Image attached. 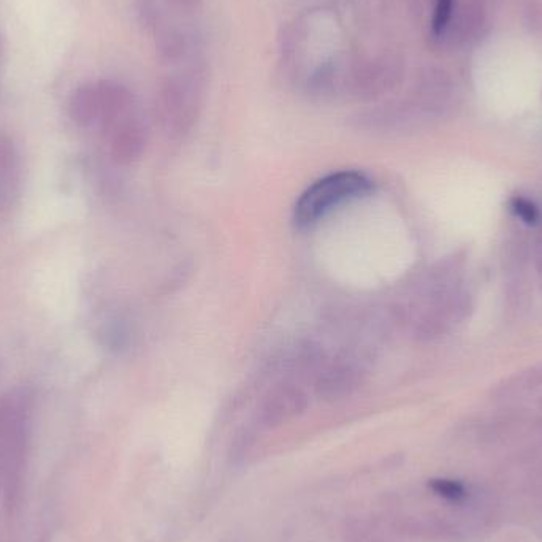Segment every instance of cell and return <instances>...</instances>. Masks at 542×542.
<instances>
[{
	"label": "cell",
	"instance_id": "1",
	"mask_svg": "<svg viewBox=\"0 0 542 542\" xmlns=\"http://www.w3.org/2000/svg\"><path fill=\"white\" fill-rule=\"evenodd\" d=\"M205 83L202 59L167 73L157 94V116L167 137H186L191 132L202 111Z\"/></svg>",
	"mask_w": 542,
	"mask_h": 542
},
{
	"label": "cell",
	"instance_id": "2",
	"mask_svg": "<svg viewBox=\"0 0 542 542\" xmlns=\"http://www.w3.org/2000/svg\"><path fill=\"white\" fill-rule=\"evenodd\" d=\"M31 430V401L10 394L0 403V482L10 506L20 498Z\"/></svg>",
	"mask_w": 542,
	"mask_h": 542
},
{
	"label": "cell",
	"instance_id": "3",
	"mask_svg": "<svg viewBox=\"0 0 542 542\" xmlns=\"http://www.w3.org/2000/svg\"><path fill=\"white\" fill-rule=\"evenodd\" d=\"M371 191V181L359 172H338L316 181L295 205V224L310 227L344 203Z\"/></svg>",
	"mask_w": 542,
	"mask_h": 542
},
{
	"label": "cell",
	"instance_id": "4",
	"mask_svg": "<svg viewBox=\"0 0 542 542\" xmlns=\"http://www.w3.org/2000/svg\"><path fill=\"white\" fill-rule=\"evenodd\" d=\"M138 16L151 35L157 56L164 64L178 67L200 58L195 35L175 23L156 0H138Z\"/></svg>",
	"mask_w": 542,
	"mask_h": 542
},
{
	"label": "cell",
	"instance_id": "5",
	"mask_svg": "<svg viewBox=\"0 0 542 542\" xmlns=\"http://www.w3.org/2000/svg\"><path fill=\"white\" fill-rule=\"evenodd\" d=\"M308 408V397L295 384H278L265 395L257 411L260 427L276 428L295 417L302 416Z\"/></svg>",
	"mask_w": 542,
	"mask_h": 542
},
{
	"label": "cell",
	"instance_id": "6",
	"mask_svg": "<svg viewBox=\"0 0 542 542\" xmlns=\"http://www.w3.org/2000/svg\"><path fill=\"white\" fill-rule=\"evenodd\" d=\"M363 370L360 360L351 355H338L325 362L317 373L316 392L325 400L348 397L362 382Z\"/></svg>",
	"mask_w": 542,
	"mask_h": 542
},
{
	"label": "cell",
	"instance_id": "7",
	"mask_svg": "<svg viewBox=\"0 0 542 542\" xmlns=\"http://www.w3.org/2000/svg\"><path fill=\"white\" fill-rule=\"evenodd\" d=\"M110 132L111 156L119 164H134L145 153L148 130L142 118L132 111L124 116Z\"/></svg>",
	"mask_w": 542,
	"mask_h": 542
},
{
	"label": "cell",
	"instance_id": "8",
	"mask_svg": "<svg viewBox=\"0 0 542 542\" xmlns=\"http://www.w3.org/2000/svg\"><path fill=\"white\" fill-rule=\"evenodd\" d=\"M542 390V363L527 370L519 371L516 375L503 379L492 390V400L508 403L538 394Z\"/></svg>",
	"mask_w": 542,
	"mask_h": 542
},
{
	"label": "cell",
	"instance_id": "9",
	"mask_svg": "<svg viewBox=\"0 0 542 542\" xmlns=\"http://www.w3.org/2000/svg\"><path fill=\"white\" fill-rule=\"evenodd\" d=\"M533 305V289L530 279L525 275L508 276L504 286V313L509 321H520L527 316Z\"/></svg>",
	"mask_w": 542,
	"mask_h": 542
},
{
	"label": "cell",
	"instance_id": "10",
	"mask_svg": "<svg viewBox=\"0 0 542 542\" xmlns=\"http://www.w3.org/2000/svg\"><path fill=\"white\" fill-rule=\"evenodd\" d=\"M531 264V243L525 233H509L501 249V265L506 276L525 275Z\"/></svg>",
	"mask_w": 542,
	"mask_h": 542
},
{
	"label": "cell",
	"instance_id": "11",
	"mask_svg": "<svg viewBox=\"0 0 542 542\" xmlns=\"http://www.w3.org/2000/svg\"><path fill=\"white\" fill-rule=\"evenodd\" d=\"M70 116L80 126L99 124L100 92L99 84H84L73 92L70 99Z\"/></svg>",
	"mask_w": 542,
	"mask_h": 542
},
{
	"label": "cell",
	"instance_id": "12",
	"mask_svg": "<svg viewBox=\"0 0 542 542\" xmlns=\"http://www.w3.org/2000/svg\"><path fill=\"white\" fill-rule=\"evenodd\" d=\"M509 211H511L520 222L525 226H539L542 221V213L533 200L528 199L525 195L514 194L508 200Z\"/></svg>",
	"mask_w": 542,
	"mask_h": 542
},
{
	"label": "cell",
	"instance_id": "13",
	"mask_svg": "<svg viewBox=\"0 0 542 542\" xmlns=\"http://www.w3.org/2000/svg\"><path fill=\"white\" fill-rule=\"evenodd\" d=\"M428 489L449 503H462L468 497L465 484L455 479L436 478L428 482Z\"/></svg>",
	"mask_w": 542,
	"mask_h": 542
},
{
	"label": "cell",
	"instance_id": "14",
	"mask_svg": "<svg viewBox=\"0 0 542 542\" xmlns=\"http://www.w3.org/2000/svg\"><path fill=\"white\" fill-rule=\"evenodd\" d=\"M455 0H436L432 18L433 37H441L446 32L454 15Z\"/></svg>",
	"mask_w": 542,
	"mask_h": 542
},
{
	"label": "cell",
	"instance_id": "15",
	"mask_svg": "<svg viewBox=\"0 0 542 542\" xmlns=\"http://www.w3.org/2000/svg\"><path fill=\"white\" fill-rule=\"evenodd\" d=\"M531 260L535 264L536 273L542 279V224L536 232L535 240L531 241Z\"/></svg>",
	"mask_w": 542,
	"mask_h": 542
},
{
	"label": "cell",
	"instance_id": "16",
	"mask_svg": "<svg viewBox=\"0 0 542 542\" xmlns=\"http://www.w3.org/2000/svg\"><path fill=\"white\" fill-rule=\"evenodd\" d=\"M168 2L176 5V7L189 10V12H194V10H197V8H200V5H202V0H168Z\"/></svg>",
	"mask_w": 542,
	"mask_h": 542
}]
</instances>
